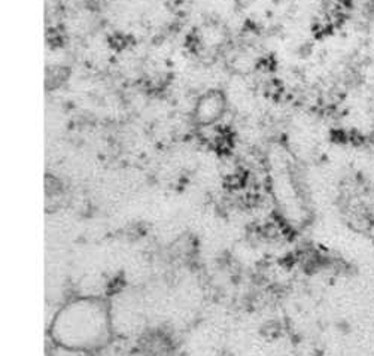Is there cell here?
Here are the masks:
<instances>
[{"mask_svg":"<svg viewBox=\"0 0 374 356\" xmlns=\"http://www.w3.org/2000/svg\"><path fill=\"white\" fill-rule=\"evenodd\" d=\"M107 313L93 300L71 303L55 319L54 335L62 345L72 348L100 346L107 338Z\"/></svg>","mask_w":374,"mask_h":356,"instance_id":"cell-1","label":"cell"}]
</instances>
